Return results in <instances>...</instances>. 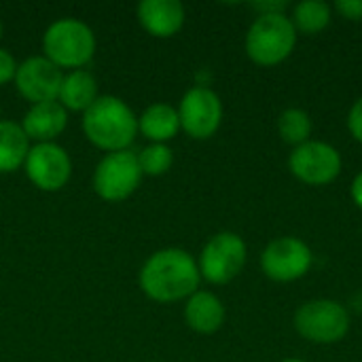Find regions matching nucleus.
Listing matches in <instances>:
<instances>
[{"label":"nucleus","instance_id":"1","mask_svg":"<svg viewBox=\"0 0 362 362\" xmlns=\"http://www.w3.org/2000/svg\"><path fill=\"white\" fill-rule=\"evenodd\" d=\"M142 293L157 303H176L199 291L197 261L182 248H163L153 252L138 276Z\"/></svg>","mask_w":362,"mask_h":362},{"label":"nucleus","instance_id":"2","mask_svg":"<svg viewBox=\"0 0 362 362\" xmlns=\"http://www.w3.org/2000/svg\"><path fill=\"white\" fill-rule=\"evenodd\" d=\"M85 138L106 153L129 151L138 136V117L117 95H100L83 112Z\"/></svg>","mask_w":362,"mask_h":362},{"label":"nucleus","instance_id":"3","mask_svg":"<svg viewBox=\"0 0 362 362\" xmlns=\"http://www.w3.org/2000/svg\"><path fill=\"white\" fill-rule=\"evenodd\" d=\"M42 51L59 70H81L95 53V34L85 21L62 17L45 30Z\"/></svg>","mask_w":362,"mask_h":362},{"label":"nucleus","instance_id":"4","mask_svg":"<svg viewBox=\"0 0 362 362\" xmlns=\"http://www.w3.org/2000/svg\"><path fill=\"white\" fill-rule=\"evenodd\" d=\"M246 55L263 68L282 64L297 47V30L286 13L257 15L246 32Z\"/></svg>","mask_w":362,"mask_h":362},{"label":"nucleus","instance_id":"5","mask_svg":"<svg viewBox=\"0 0 362 362\" xmlns=\"http://www.w3.org/2000/svg\"><path fill=\"white\" fill-rule=\"evenodd\" d=\"M295 331L310 344H339L350 331V312L335 299H312L295 312Z\"/></svg>","mask_w":362,"mask_h":362},{"label":"nucleus","instance_id":"6","mask_svg":"<svg viewBox=\"0 0 362 362\" xmlns=\"http://www.w3.org/2000/svg\"><path fill=\"white\" fill-rule=\"evenodd\" d=\"M246 259V242L233 231H221L212 235L199 252V276L210 284H229L242 274Z\"/></svg>","mask_w":362,"mask_h":362},{"label":"nucleus","instance_id":"7","mask_svg":"<svg viewBox=\"0 0 362 362\" xmlns=\"http://www.w3.org/2000/svg\"><path fill=\"white\" fill-rule=\"evenodd\" d=\"M142 170L134 151L106 153L93 172V191L104 202L117 204L136 193L142 182Z\"/></svg>","mask_w":362,"mask_h":362},{"label":"nucleus","instance_id":"8","mask_svg":"<svg viewBox=\"0 0 362 362\" xmlns=\"http://www.w3.org/2000/svg\"><path fill=\"white\" fill-rule=\"evenodd\" d=\"M341 165L339 151L322 140H308L305 144L295 146L288 157L291 174L310 187L331 185L341 174Z\"/></svg>","mask_w":362,"mask_h":362},{"label":"nucleus","instance_id":"9","mask_svg":"<svg viewBox=\"0 0 362 362\" xmlns=\"http://www.w3.org/2000/svg\"><path fill=\"white\" fill-rule=\"evenodd\" d=\"M314 263L312 248L295 235H284L272 240L261 252V269L263 274L280 284L301 280Z\"/></svg>","mask_w":362,"mask_h":362},{"label":"nucleus","instance_id":"10","mask_svg":"<svg viewBox=\"0 0 362 362\" xmlns=\"http://www.w3.org/2000/svg\"><path fill=\"white\" fill-rule=\"evenodd\" d=\"M178 119L180 129H185L187 136L193 140H208L223 123V102L208 85H195L182 95Z\"/></svg>","mask_w":362,"mask_h":362},{"label":"nucleus","instance_id":"11","mask_svg":"<svg viewBox=\"0 0 362 362\" xmlns=\"http://www.w3.org/2000/svg\"><path fill=\"white\" fill-rule=\"evenodd\" d=\"M23 170L28 180L36 189L45 193H55L68 185L72 176V161L66 148H62L59 144L42 142L30 146L28 157L23 161Z\"/></svg>","mask_w":362,"mask_h":362},{"label":"nucleus","instance_id":"12","mask_svg":"<svg viewBox=\"0 0 362 362\" xmlns=\"http://www.w3.org/2000/svg\"><path fill=\"white\" fill-rule=\"evenodd\" d=\"M62 81L64 72L53 62H49L45 55H34L17 66L13 83L23 100H28L30 104H40L57 100Z\"/></svg>","mask_w":362,"mask_h":362},{"label":"nucleus","instance_id":"13","mask_svg":"<svg viewBox=\"0 0 362 362\" xmlns=\"http://www.w3.org/2000/svg\"><path fill=\"white\" fill-rule=\"evenodd\" d=\"M185 19L187 11L180 0H142L138 4V21L155 38L176 36Z\"/></svg>","mask_w":362,"mask_h":362},{"label":"nucleus","instance_id":"14","mask_svg":"<svg viewBox=\"0 0 362 362\" xmlns=\"http://www.w3.org/2000/svg\"><path fill=\"white\" fill-rule=\"evenodd\" d=\"M66 127H68V110L57 100L32 104L21 121L23 134L28 136V140H34L36 144L55 142V138L62 136Z\"/></svg>","mask_w":362,"mask_h":362},{"label":"nucleus","instance_id":"15","mask_svg":"<svg viewBox=\"0 0 362 362\" xmlns=\"http://www.w3.org/2000/svg\"><path fill=\"white\" fill-rule=\"evenodd\" d=\"M185 322L191 331L199 335H212L225 322V305L214 293L197 291L187 299Z\"/></svg>","mask_w":362,"mask_h":362},{"label":"nucleus","instance_id":"16","mask_svg":"<svg viewBox=\"0 0 362 362\" xmlns=\"http://www.w3.org/2000/svg\"><path fill=\"white\" fill-rule=\"evenodd\" d=\"M180 132V119L178 108L155 102L144 108V112L138 117V134H142L151 144H165Z\"/></svg>","mask_w":362,"mask_h":362},{"label":"nucleus","instance_id":"17","mask_svg":"<svg viewBox=\"0 0 362 362\" xmlns=\"http://www.w3.org/2000/svg\"><path fill=\"white\" fill-rule=\"evenodd\" d=\"M98 98H100L98 81H95V76L89 70L81 68V70H70L68 74H64L57 102L66 110L85 112Z\"/></svg>","mask_w":362,"mask_h":362},{"label":"nucleus","instance_id":"18","mask_svg":"<svg viewBox=\"0 0 362 362\" xmlns=\"http://www.w3.org/2000/svg\"><path fill=\"white\" fill-rule=\"evenodd\" d=\"M30 140L21 125L15 121L0 119V174H13L28 157Z\"/></svg>","mask_w":362,"mask_h":362},{"label":"nucleus","instance_id":"19","mask_svg":"<svg viewBox=\"0 0 362 362\" xmlns=\"http://www.w3.org/2000/svg\"><path fill=\"white\" fill-rule=\"evenodd\" d=\"M333 8L325 0H303L293 6L291 23L295 25L297 34H320L331 25Z\"/></svg>","mask_w":362,"mask_h":362},{"label":"nucleus","instance_id":"20","mask_svg":"<svg viewBox=\"0 0 362 362\" xmlns=\"http://www.w3.org/2000/svg\"><path fill=\"white\" fill-rule=\"evenodd\" d=\"M312 117L303 110V108H286L280 112L278 117V132L280 138L288 144L301 146L308 140H312Z\"/></svg>","mask_w":362,"mask_h":362},{"label":"nucleus","instance_id":"21","mask_svg":"<svg viewBox=\"0 0 362 362\" xmlns=\"http://www.w3.org/2000/svg\"><path fill=\"white\" fill-rule=\"evenodd\" d=\"M138 163L144 176H163L174 163V151L168 144H148L138 153Z\"/></svg>","mask_w":362,"mask_h":362},{"label":"nucleus","instance_id":"22","mask_svg":"<svg viewBox=\"0 0 362 362\" xmlns=\"http://www.w3.org/2000/svg\"><path fill=\"white\" fill-rule=\"evenodd\" d=\"M17 66H19V64L15 62L13 53L0 47V87H2V85H8V83H13V81H15Z\"/></svg>","mask_w":362,"mask_h":362},{"label":"nucleus","instance_id":"23","mask_svg":"<svg viewBox=\"0 0 362 362\" xmlns=\"http://www.w3.org/2000/svg\"><path fill=\"white\" fill-rule=\"evenodd\" d=\"M348 129L352 138L362 144V98H358L348 112Z\"/></svg>","mask_w":362,"mask_h":362},{"label":"nucleus","instance_id":"24","mask_svg":"<svg viewBox=\"0 0 362 362\" xmlns=\"http://www.w3.org/2000/svg\"><path fill=\"white\" fill-rule=\"evenodd\" d=\"M335 11L350 21H362V0H339L335 2Z\"/></svg>","mask_w":362,"mask_h":362},{"label":"nucleus","instance_id":"25","mask_svg":"<svg viewBox=\"0 0 362 362\" xmlns=\"http://www.w3.org/2000/svg\"><path fill=\"white\" fill-rule=\"evenodd\" d=\"M252 8L259 13V15H280V13H286L288 8V2L286 0H267V2H255Z\"/></svg>","mask_w":362,"mask_h":362},{"label":"nucleus","instance_id":"26","mask_svg":"<svg viewBox=\"0 0 362 362\" xmlns=\"http://www.w3.org/2000/svg\"><path fill=\"white\" fill-rule=\"evenodd\" d=\"M350 193H352V199H354V204H356V206H358V208L362 210V172H358V174L354 176Z\"/></svg>","mask_w":362,"mask_h":362},{"label":"nucleus","instance_id":"27","mask_svg":"<svg viewBox=\"0 0 362 362\" xmlns=\"http://www.w3.org/2000/svg\"><path fill=\"white\" fill-rule=\"evenodd\" d=\"M280 362H305V361H301V358H286V361H280Z\"/></svg>","mask_w":362,"mask_h":362},{"label":"nucleus","instance_id":"28","mask_svg":"<svg viewBox=\"0 0 362 362\" xmlns=\"http://www.w3.org/2000/svg\"><path fill=\"white\" fill-rule=\"evenodd\" d=\"M0 38H2V21H0Z\"/></svg>","mask_w":362,"mask_h":362}]
</instances>
